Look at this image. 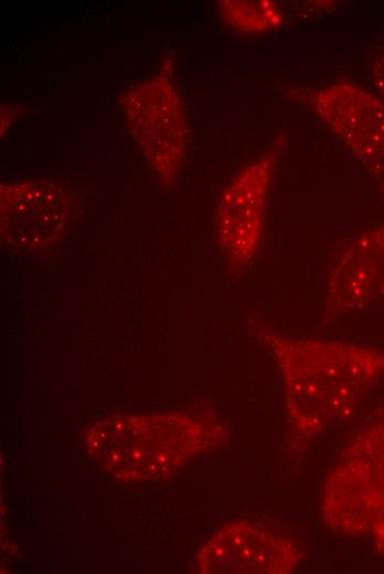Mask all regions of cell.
I'll list each match as a JSON object with an SVG mask.
<instances>
[{
    "mask_svg": "<svg viewBox=\"0 0 384 574\" xmlns=\"http://www.w3.org/2000/svg\"><path fill=\"white\" fill-rule=\"evenodd\" d=\"M384 295V224L356 237L335 263L327 286L326 310L360 309Z\"/></svg>",
    "mask_w": 384,
    "mask_h": 574,
    "instance_id": "ba28073f",
    "label": "cell"
},
{
    "mask_svg": "<svg viewBox=\"0 0 384 574\" xmlns=\"http://www.w3.org/2000/svg\"><path fill=\"white\" fill-rule=\"evenodd\" d=\"M57 194L45 184L23 182L2 190V226L15 236L36 237L53 234L61 221Z\"/></svg>",
    "mask_w": 384,
    "mask_h": 574,
    "instance_id": "9c48e42d",
    "label": "cell"
},
{
    "mask_svg": "<svg viewBox=\"0 0 384 574\" xmlns=\"http://www.w3.org/2000/svg\"><path fill=\"white\" fill-rule=\"evenodd\" d=\"M217 8L231 28L245 33L270 32L282 22L279 4L270 0H223Z\"/></svg>",
    "mask_w": 384,
    "mask_h": 574,
    "instance_id": "30bf717a",
    "label": "cell"
},
{
    "mask_svg": "<svg viewBox=\"0 0 384 574\" xmlns=\"http://www.w3.org/2000/svg\"><path fill=\"white\" fill-rule=\"evenodd\" d=\"M370 74L374 94L384 104V52L374 59Z\"/></svg>",
    "mask_w": 384,
    "mask_h": 574,
    "instance_id": "8fae6325",
    "label": "cell"
},
{
    "mask_svg": "<svg viewBox=\"0 0 384 574\" xmlns=\"http://www.w3.org/2000/svg\"><path fill=\"white\" fill-rule=\"evenodd\" d=\"M124 110L130 130L159 173L173 176L184 156L185 116L179 94L164 76L127 91Z\"/></svg>",
    "mask_w": 384,
    "mask_h": 574,
    "instance_id": "277c9868",
    "label": "cell"
},
{
    "mask_svg": "<svg viewBox=\"0 0 384 574\" xmlns=\"http://www.w3.org/2000/svg\"><path fill=\"white\" fill-rule=\"evenodd\" d=\"M314 111L371 170L384 164V104L363 87L341 81L318 91Z\"/></svg>",
    "mask_w": 384,
    "mask_h": 574,
    "instance_id": "52a82bcc",
    "label": "cell"
},
{
    "mask_svg": "<svg viewBox=\"0 0 384 574\" xmlns=\"http://www.w3.org/2000/svg\"><path fill=\"white\" fill-rule=\"evenodd\" d=\"M286 410L311 437L348 418L384 372V355L354 344L269 334Z\"/></svg>",
    "mask_w": 384,
    "mask_h": 574,
    "instance_id": "6da1fadb",
    "label": "cell"
},
{
    "mask_svg": "<svg viewBox=\"0 0 384 574\" xmlns=\"http://www.w3.org/2000/svg\"><path fill=\"white\" fill-rule=\"evenodd\" d=\"M301 559L288 539L246 522L224 527L202 548L198 568L209 574H284Z\"/></svg>",
    "mask_w": 384,
    "mask_h": 574,
    "instance_id": "8992f818",
    "label": "cell"
},
{
    "mask_svg": "<svg viewBox=\"0 0 384 574\" xmlns=\"http://www.w3.org/2000/svg\"><path fill=\"white\" fill-rule=\"evenodd\" d=\"M280 147L245 166L223 191L216 210L218 240L237 264L256 253L264 232L267 196Z\"/></svg>",
    "mask_w": 384,
    "mask_h": 574,
    "instance_id": "5b68a950",
    "label": "cell"
},
{
    "mask_svg": "<svg viewBox=\"0 0 384 574\" xmlns=\"http://www.w3.org/2000/svg\"><path fill=\"white\" fill-rule=\"evenodd\" d=\"M207 443V428L180 414L117 416L97 424L88 448L120 478L147 479L175 471Z\"/></svg>",
    "mask_w": 384,
    "mask_h": 574,
    "instance_id": "7a4b0ae2",
    "label": "cell"
},
{
    "mask_svg": "<svg viewBox=\"0 0 384 574\" xmlns=\"http://www.w3.org/2000/svg\"><path fill=\"white\" fill-rule=\"evenodd\" d=\"M322 513L334 531L372 532L384 552V422L360 434L329 475Z\"/></svg>",
    "mask_w": 384,
    "mask_h": 574,
    "instance_id": "3957f363",
    "label": "cell"
}]
</instances>
